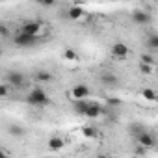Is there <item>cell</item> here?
Here are the masks:
<instances>
[{"label": "cell", "mask_w": 158, "mask_h": 158, "mask_svg": "<svg viewBox=\"0 0 158 158\" xmlns=\"http://www.w3.org/2000/svg\"><path fill=\"white\" fill-rule=\"evenodd\" d=\"M48 101H50V99H48V93H47L41 86L32 88L30 93L26 95V102H28L30 106H35V108H43V106H47Z\"/></svg>", "instance_id": "cell-1"}, {"label": "cell", "mask_w": 158, "mask_h": 158, "mask_svg": "<svg viewBox=\"0 0 158 158\" xmlns=\"http://www.w3.org/2000/svg\"><path fill=\"white\" fill-rule=\"evenodd\" d=\"M39 35H32V34H26V32H19V34H15L13 35V43L17 45V47H21V48H30V47H34L39 39H37Z\"/></svg>", "instance_id": "cell-2"}, {"label": "cell", "mask_w": 158, "mask_h": 158, "mask_svg": "<svg viewBox=\"0 0 158 158\" xmlns=\"http://www.w3.org/2000/svg\"><path fill=\"white\" fill-rule=\"evenodd\" d=\"M6 82H8L11 88L21 89V88H24V84H26V78H24V74L19 73V71H10V73L6 74Z\"/></svg>", "instance_id": "cell-3"}, {"label": "cell", "mask_w": 158, "mask_h": 158, "mask_svg": "<svg viewBox=\"0 0 158 158\" xmlns=\"http://www.w3.org/2000/svg\"><path fill=\"white\" fill-rule=\"evenodd\" d=\"M21 30L26 34H32V35H39L43 30V23L41 21H26V23H23Z\"/></svg>", "instance_id": "cell-4"}, {"label": "cell", "mask_w": 158, "mask_h": 158, "mask_svg": "<svg viewBox=\"0 0 158 158\" xmlns=\"http://www.w3.org/2000/svg\"><path fill=\"white\" fill-rule=\"evenodd\" d=\"M91 95V89L86 84H74L71 89V97L73 99H88Z\"/></svg>", "instance_id": "cell-5"}, {"label": "cell", "mask_w": 158, "mask_h": 158, "mask_svg": "<svg viewBox=\"0 0 158 158\" xmlns=\"http://www.w3.org/2000/svg\"><path fill=\"white\" fill-rule=\"evenodd\" d=\"M112 56L114 58H117V60H125L128 54H130V50H128V47L125 45V43H121V41H117V43H114L112 45Z\"/></svg>", "instance_id": "cell-6"}, {"label": "cell", "mask_w": 158, "mask_h": 158, "mask_svg": "<svg viewBox=\"0 0 158 158\" xmlns=\"http://www.w3.org/2000/svg\"><path fill=\"white\" fill-rule=\"evenodd\" d=\"M104 112H106V108H102L99 102H95V101H91L89 102V106H88V112H86V117L88 119H97V117H101V115H104Z\"/></svg>", "instance_id": "cell-7"}, {"label": "cell", "mask_w": 158, "mask_h": 158, "mask_svg": "<svg viewBox=\"0 0 158 158\" xmlns=\"http://www.w3.org/2000/svg\"><path fill=\"white\" fill-rule=\"evenodd\" d=\"M89 102L91 101H88V99H73V110H74V114L76 115H86Z\"/></svg>", "instance_id": "cell-8"}, {"label": "cell", "mask_w": 158, "mask_h": 158, "mask_svg": "<svg viewBox=\"0 0 158 158\" xmlns=\"http://www.w3.org/2000/svg\"><path fill=\"white\" fill-rule=\"evenodd\" d=\"M130 19H132L134 24H147L151 21V15L147 11H143V10H134L132 15H130Z\"/></svg>", "instance_id": "cell-9"}, {"label": "cell", "mask_w": 158, "mask_h": 158, "mask_svg": "<svg viewBox=\"0 0 158 158\" xmlns=\"http://www.w3.org/2000/svg\"><path fill=\"white\" fill-rule=\"evenodd\" d=\"M136 141H138L139 145L147 147V149L154 145V138H152V134H149L147 130H141L139 134H136Z\"/></svg>", "instance_id": "cell-10"}, {"label": "cell", "mask_w": 158, "mask_h": 158, "mask_svg": "<svg viewBox=\"0 0 158 158\" xmlns=\"http://www.w3.org/2000/svg\"><path fill=\"white\" fill-rule=\"evenodd\" d=\"M82 17H84V8L82 6H71L67 10V19H71V21H80Z\"/></svg>", "instance_id": "cell-11"}, {"label": "cell", "mask_w": 158, "mask_h": 158, "mask_svg": "<svg viewBox=\"0 0 158 158\" xmlns=\"http://www.w3.org/2000/svg\"><path fill=\"white\" fill-rule=\"evenodd\" d=\"M34 80H35L37 84H47V82L52 80V74H50L48 71H37V73L34 74Z\"/></svg>", "instance_id": "cell-12"}, {"label": "cell", "mask_w": 158, "mask_h": 158, "mask_svg": "<svg viewBox=\"0 0 158 158\" xmlns=\"http://www.w3.org/2000/svg\"><path fill=\"white\" fill-rule=\"evenodd\" d=\"M47 145H48L50 151H60V149L63 147V138H60V136H52V138L47 141Z\"/></svg>", "instance_id": "cell-13"}, {"label": "cell", "mask_w": 158, "mask_h": 158, "mask_svg": "<svg viewBox=\"0 0 158 158\" xmlns=\"http://www.w3.org/2000/svg\"><path fill=\"white\" fill-rule=\"evenodd\" d=\"M101 80H102V84H106V86H117V84H119V78H117L115 74H112V73H104V74L101 76Z\"/></svg>", "instance_id": "cell-14"}, {"label": "cell", "mask_w": 158, "mask_h": 158, "mask_svg": "<svg viewBox=\"0 0 158 158\" xmlns=\"http://www.w3.org/2000/svg\"><path fill=\"white\" fill-rule=\"evenodd\" d=\"M141 97H143L145 101H151V102L158 101V95H156V91H154V89H151V88H145V89L141 91Z\"/></svg>", "instance_id": "cell-15"}, {"label": "cell", "mask_w": 158, "mask_h": 158, "mask_svg": "<svg viewBox=\"0 0 158 158\" xmlns=\"http://www.w3.org/2000/svg\"><path fill=\"white\" fill-rule=\"evenodd\" d=\"M82 136L88 138V139H93V138L99 136V130H97L95 127H84V128H82Z\"/></svg>", "instance_id": "cell-16"}, {"label": "cell", "mask_w": 158, "mask_h": 158, "mask_svg": "<svg viewBox=\"0 0 158 158\" xmlns=\"http://www.w3.org/2000/svg\"><path fill=\"white\" fill-rule=\"evenodd\" d=\"M63 58L69 60V61H76V60H78V54H76L73 48H67V50L63 52Z\"/></svg>", "instance_id": "cell-17"}, {"label": "cell", "mask_w": 158, "mask_h": 158, "mask_svg": "<svg viewBox=\"0 0 158 158\" xmlns=\"http://www.w3.org/2000/svg\"><path fill=\"white\" fill-rule=\"evenodd\" d=\"M106 104H108L110 108H119L123 102H121V99H117V97H108V99H106Z\"/></svg>", "instance_id": "cell-18"}, {"label": "cell", "mask_w": 158, "mask_h": 158, "mask_svg": "<svg viewBox=\"0 0 158 158\" xmlns=\"http://www.w3.org/2000/svg\"><path fill=\"white\" fill-rule=\"evenodd\" d=\"M147 45H149L151 48H156V50H158V35H149V37H147Z\"/></svg>", "instance_id": "cell-19"}, {"label": "cell", "mask_w": 158, "mask_h": 158, "mask_svg": "<svg viewBox=\"0 0 158 158\" xmlns=\"http://www.w3.org/2000/svg\"><path fill=\"white\" fill-rule=\"evenodd\" d=\"M139 71H141L143 74H151V73H152V65H149V63H143V61H141V63H139Z\"/></svg>", "instance_id": "cell-20"}, {"label": "cell", "mask_w": 158, "mask_h": 158, "mask_svg": "<svg viewBox=\"0 0 158 158\" xmlns=\"http://www.w3.org/2000/svg\"><path fill=\"white\" fill-rule=\"evenodd\" d=\"M35 2H37L39 6H43V8H50V6L56 4V0H35Z\"/></svg>", "instance_id": "cell-21"}, {"label": "cell", "mask_w": 158, "mask_h": 158, "mask_svg": "<svg viewBox=\"0 0 158 158\" xmlns=\"http://www.w3.org/2000/svg\"><path fill=\"white\" fill-rule=\"evenodd\" d=\"M8 86H10L8 82L0 86V97H2V99H6V97H8V91H10V88H8Z\"/></svg>", "instance_id": "cell-22"}, {"label": "cell", "mask_w": 158, "mask_h": 158, "mask_svg": "<svg viewBox=\"0 0 158 158\" xmlns=\"http://www.w3.org/2000/svg\"><path fill=\"white\" fill-rule=\"evenodd\" d=\"M141 61H143V63H149V65H152V63H154V60H152V56H151V54H143V56H141Z\"/></svg>", "instance_id": "cell-23"}, {"label": "cell", "mask_w": 158, "mask_h": 158, "mask_svg": "<svg viewBox=\"0 0 158 158\" xmlns=\"http://www.w3.org/2000/svg\"><path fill=\"white\" fill-rule=\"evenodd\" d=\"M10 132H11V134H13V136H21V134H23V130H21V128H19V127H13V128H11V130H10Z\"/></svg>", "instance_id": "cell-24"}, {"label": "cell", "mask_w": 158, "mask_h": 158, "mask_svg": "<svg viewBox=\"0 0 158 158\" xmlns=\"http://www.w3.org/2000/svg\"><path fill=\"white\" fill-rule=\"evenodd\" d=\"M145 151H147V147H143V145H139V143H138V149H136V152H138V154H145Z\"/></svg>", "instance_id": "cell-25"}, {"label": "cell", "mask_w": 158, "mask_h": 158, "mask_svg": "<svg viewBox=\"0 0 158 158\" xmlns=\"http://www.w3.org/2000/svg\"><path fill=\"white\" fill-rule=\"evenodd\" d=\"M2 35H4V37L8 35V28H6V26H2Z\"/></svg>", "instance_id": "cell-26"}, {"label": "cell", "mask_w": 158, "mask_h": 158, "mask_svg": "<svg viewBox=\"0 0 158 158\" xmlns=\"http://www.w3.org/2000/svg\"><path fill=\"white\" fill-rule=\"evenodd\" d=\"M112 2H117V0H112Z\"/></svg>", "instance_id": "cell-27"}, {"label": "cell", "mask_w": 158, "mask_h": 158, "mask_svg": "<svg viewBox=\"0 0 158 158\" xmlns=\"http://www.w3.org/2000/svg\"><path fill=\"white\" fill-rule=\"evenodd\" d=\"M156 2H158V0H156Z\"/></svg>", "instance_id": "cell-28"}]
</instances>
